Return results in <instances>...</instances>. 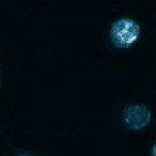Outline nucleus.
<instances>
[{
  "mask_svg": "<svg viewBox=\"0 0 156 156\" xmlns=\"http://www.w3.org/2000/svg\"><path fill=\"white\" fill-rule=\"evenodd\" d=\"M124 122L130 129L138 130L149 124L151 113L143 105L135 104L125 108L123 112Z\"/></svg>",
  "mask_w": 156,
  "mask_h": 156,
  "instance_id": "obj_2",
  "label": "nucleus"
},
{
  "mask_svg": "<svg viewBox=\"0 0 156 156\" xmlns=\"http://www.w3.org/2000/svg\"><path fill=\"white\" fill-rule=\"evenodd\" d=\"M141 28L136 20L122 18L115 20L111 29V39L119 48H128L139 39Z\"/></svg>",
  "mask_w": 156,
  "mask_h": 156,
  "instance_id": "obj_1",
  "label": "nucleus"
}]
</instances>
